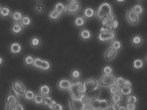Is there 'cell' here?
<instances>
[{
  "label": "cell",
  "mask_w": 147,
  "mask_h": 110,
  "mask_svg": "<svg viewBox=\"0 0 147 110\" xmlns=\"http://www.w3.org/2000/svg\"><path fill=\"white\" fill-rule=\"evenodd\" d=\"M113 13L112 4L109 2H103L99 5L96 14L98 19L103 20Z\"/></svg>",
  "instance_id": "1"
},
{
  "label": "cell",
  "mask_w": 147,
  "mask_h": 110,
  "mask_svg": "<svg viewBox=\"0 0 147 110\" xmlns=\"http://www.w3.org/2000/svg\"><path fill=\"white\" fill-rule=\"evenodd\" d=\"M33 67L37 69L41 70L43 72H48L52 69V63L50 61L43 59L40 57H36L35 58Z\"/></svg>",
  "instance_id": "2"
},
{
  "label": "cell",
  "mask_w": 147,
  "mask_h": 110,
  "mask_svg": "<svg viewBox=\"0 0 147 110\" xmlns=\"http://www.w3.org/2000/svg\"><path fill=\"white\" fill-rule=\"evenodd\" d=\"M102 26L108 28L111 31H114L115 29L118 28L119 22L115 14L112 13L102 20Z\"/></svg>",
  "instance_id": "3"
},
{
  "label": "cell",
  "mask_w": 147,
  "mask_h": 110,
  "mask_svg": "<svg viewBox=\"0 0 147 110\" xmlns=\"http://www.w3.org/2000/svg\"><path fill=\"white\" fill-rule=\"evenodd\" d=\"M18 102H19L18 96L12 90L5 99V110H13L14 106Z\"/></svg>",
  "instance_id": "4"
},
{
  "label": "cell",
  "mask_w": 147,
  "mask_h": 110,
  "mask_svg": "<svg viewBox=\"0 0 147 110\" xmlns=\"http://www.w3.org/2000/svg\"><path fill=\"white\" fill-rule=\"evenodd\" d=\"M116 38V33L114 31H111L109 32L103 33L99 32L97 35V39L100 42H111Z\"/></svg>",
  "instance_id": "5"
},
{
  "label": "cell",
  "mask_w": 147,
  "mask_h": 110,
  "mask_svg": "<svg viewBox=\"0 0 147 110\" xmlns=\"http://www.w3.org/2000/svg\"><path fill=\"white\" fill-rule=\"evenodd\" d=\"M12 90L18 96H23L24 93L27 90L23 83L18 80H15L12 82Z\"/></svg>",
  "instance_id": "6"
},
{
  "label": "cell",
  "mask_w": 147,
  "mask_h": 110,
  "mask_svg": "<svg viewBox=\"0 0 147 110\" xmlns=\"http://www.w3.org/2000/svg\"><path fill=\"white\" fill-rule=\"evenodd\" d=\"M85 85L86 93H91L99 89L100 87L98 81L94 78H91L84 81Z\"/></svg>",
  "instance_id": "7"
},
{
  "label": "cell",
  "mask_w": 147,
  "mask_h": 110,
  "mask_svg": "<svg viewBox=\"0 0 147 110\" xmlns=\"http://www.w3.org/2000/svg\"><path fill=\"white\" fill-rule=\"evenodd\" d=\"M115 78L114 75L102 76L98 80L99 85L100 87L108 88L114 84Z\"/></svg>",
  "instance_id": "8"
},
{
  "label": "cell",
  "mask_w": 147,
  "mask_h": 110,
  "mask_svg": "<svg viewBox=\"0 0 147 110\" xmlns=\"http://www.w3.org/2000/svg\"><path fill=\"white\" fill-rule=\"evenodd\" d=\"M73 84V82L72 80L68 79V78H62L60 79L57 83V86L59 90L60 91H69L71 87H72V85Z\"/></svg>",
  "instance_id": "9"
},
{
  "label": "cell",
  "mask_w": 147,
  "mask_h": 110,
  "mask_svg": "<svg viewBox=\"0 0 147 110\" xmlns=\"http://www.w3.org/2000/svg\"><path fill=\"white\" fill-rule=\"evenodd\" d=\"M126 20L129 24L132 26L137 25L139 23L140 18L132 11L131 8L126 11Z\"/></svg>",
  "instance_id": "10"
},
{
  "label": "cell",
  "mask_w": 147,
  "mask_h": 110,
  "mask_svg": "<svg viewBox=\"0 0 147 110\" xmlns=\"http://www.w3.org/2000/svg\"><path fill=\"white\" fill-rule=\"evenodd\" d=\"M69 93L71 98L77 100H81L84 94H85L82 93L79 87L75 83H73L72 87L69 90Z\"/></svg>",
  "instance_id": "11"
},
{
  "label": "cell",
  "mask_w": 147,
  "mask_h": 110,
  "mask_svg": "<svg viewBox=\"0 0 147 110\" xmlns=\"http://www.w3.org/2000/svg\"><path fill=\"white\" fill-rule=\"evenodd\" d=\"M81 8V4L78 2L70 3L66 6V13L73 15L77 13Z\"/></svg>",
  "instance_id": "12"
},
{
  "label": "cell",
  "mask_w": 147,
  "mask_h": 110,
  "mask_svg": "<svg viewBox=\"0 0 147 110\" xmlns=\"http://www.w3.org/2000/svg\"><path fill=\"white\" fill-rule=\"evenodd\" d=\"M68 104L71 110H82L85 107L81 100H77L71 98L69 99Z\"/></svg>",
  "instance_id": "13"
},
{
  "label": "cell",
  "mask_w": 147,
  "mask_h": 110,
  "mask_svg": "<svg viewBox=\"0 0 147 110\" xmlns=\"http://www.w3.org/2000/svg\"><path fill=\"white\" fill-rule=\"evenodd\" d=\"M9 49L11 54L17 56L20 54L22 52L23 47L20 43L14 42L10 45Z\"/></svg>",
  "instance_id": "14"
},
{
  "label": "cell",
  "mask_w": 147,
  "mask_h": 110,
  "mask_svg": "<svg viewBox=\"0 0 147 110\" xmlns=\"http://www.w3.org/2000/svg\"><path fill=\"white\" fill-rule=\"evenodd\" d=\"M119 93L122 97H127L133 93L134 89L132 85L125 84L119 88Z\"/></svg>",
  "instance_id": "15"
},
{
  "label": "cell",
  "mask_w": 147,
  "mask_h": 110,
  "mask_svg": "<svg viewBox=\"0 0 147 110\" xmlns=\"http://www.w3.org/2000/svg\"><path fill=\"white\" fill-rule=\"evenodd\" d=\"M79 37L82 41H89L92 37V33L89 29H82L80 31Z\"/></svg>",
  "instance_id": "16"
},
{
  "label": "cell",
  "mask_w": 147,
  "mask_h": 110,
  "mask_svg": "<svg viewBox=\"0 0 147 110\" xmlns=\"http://www.w3.org/2000/svg\"><path fill=\"white\" fill-rule=\"evenodd\" d=\"M11 33L15 35L21 34L24 30V27L20 23H14L10 28Z\"/></svg>",
  "instance_id": "17"
},
{
  "label": "cell",
  "mask_w": 147,
  "mask_h": 110,
  "mask_svg": "<svg viewBox=\"0 0 147 110\" xmlns=\"http://www.w3.org/2000/svg\"><path fill=\"white\" fill-rule=\"evenodd\" d=\"M117 51L115 50L114 49L109 47L105 53V60L107 61H111L113 60L117 55Z\"/></svg>",
  "instance_id": "18"
},
{
  "label": "cell",
  "mask_w": 147,
  "mask_h": 110,
  "mask_svg": "<svg viewBox=\"0 0 147 110\" xmlns=\"http://www.w3.org/2000/svg\"><path fill=\"white\" fill-rule=\"evenodd\" d=\"M145 63L141 58H136L132 62V67L135 70H141L144 68Z\"/></svg>",
  "instance_id": "19"
},
{
  "label": "cell",
  "mask_w": 147,
  "mask_h": 110,
  "mask_svg": "<svg viewBox=\"0 0 147 110\" xmlns=\"http://www.w3.org/2000/svg\"><path fill=\"white\" fill-rule=\"evenodd\" d=\"M86 20L83 16L78 15L76 16L73 21V24L76 27L82 28L86 25Z\"/></svg>",
  "instance_id": "20"
},
{
  "label": "cell",
  "mask_w": 147,
  "mask_h": 110,
  "mask_svg": "<svg viewBox=\"0 0 147 110\" xmlns=\"http://www.w3.org/2000/svg\"><path fill=\"white\" fill-rule=\"evenodd\" d=\"M95 9L91 7H88L85 8L83 11V15L86 19H91L96 15Z\"/></svg>",
  "instance_id": "21"
},
{
  "label": "cell",
  "mask_w": 147,
  "mask_h": 110,
  "mask_svg": "<svg viewBox=\"0 0 147 110\" xmlns=\"http://www.w3.org/2000/svg\"><path fill=\"white\" fill-rule=\"evenodd\" d=\"M39 93L43 96L51 95L52 93V89L50 85L47 84H43L40 86L39 88Z\"/></svg>",
  "instance_id": "22"
},
{
  "label": "cell",
  "mask_w": 147,
  "mask_h": 110,
  "mask_svg": "<svg viewBox=\"0 0 147 110\" xmlns=\"http://www.w3.org/2000/svg\"><path fill=\"white\" fill-rule=\"evenodd\" d=\"M12 10L10 7L7 6H2L0 10V17L6 19L10 17L12 14Z\"/></svg>",
  "instance_id": "23"
},
{
  "label": "cell",
  "mask_w": 147,
  "mask_h": 110,
  "mask_svg": "<svg viewBox=\"0 0 147 110\" xmlns=\"http://www.w3.org/2000/svg\"><path fill=\"white\" fill-rule=\"evenodd\" d=\"M114 84L116 85L119 88L125 84L132 85L131 81L122 76H118L116 77L115 80Z\"/></svg>",
  "instance_id": "24"
},
{
  "label": "cell",
  "mask_w": 147,
  "mask_h": 110,
  "mask_svg": "<svg viewBox=\"0 0 147 110\" xmlns=\"http://www.w3.org/2000/svg\"><path fill=\"white\" fill-rule=\"evenodd\" d=\"M131 43L134 46H139L143 43V37L139 34L134 35L131 39Z\"/></svg>",
  "instance_id": "25"
},
{
  "label": "cell",
  "mask_w": 147,
  "mask_h": 110,
  "mask_svg": "<svg viewBox=\"0 0 147 110\" xmlns=\"http://www.w3.org/2000/svg\"><path fill=\"white\" fill-rule=\"evenodd\" d=\"M23 16V14L21 11H14L12 12L11 17L14 23H20Z\"/></svg>",
  "instance_id": "26"
},
{
  "label": "cell",
  "mask_w": 147,
  "mask_h": 110,
  "mask_svg": "<svg viewBox=\"0 0 147 110\" xmlns=\"http://www.w3.org/2000/svg\"><path fill=\"white\" fill-rule=\"evenodd\" d=\"M131 9L136 15L139 16V17L143 15L145 11L144 7L141 4H135L132 7Z\"/></svg>",
  "instance_id": "27"
},
{
  "label": "cell",
  "mask_w": 147,
  "mask_h": 110,
  "mask_svg": "<svg viewBox=\"0 0 147 110\" xmlns=\"http://www.w3.org/2000/svg\"><path fill=\"white\" fill-rule=\"evenodd\" d=\"M36 94V93H35V91H33V90L28 89L26 91L23 97L26 101L32 102L34 100Z\"/></svg>",
  "instance_id": "28"
},
{
  "label": "cell",
  "mask_w": 147,
  "mask_h": 110,
  "mask_svg": "<svg viewBox=\"0 0 147 110\" xmlns=\"http://www.w3.org/2000/svg\"><path fill=\"white\" fill-rule=\"evenodd\" d=\"M62 16V14H60L59 13L57 12L54 9L51 10L49 12L48 14L49 19L53 21H56L60 19Z\"/></svg>",
  "instance_id": "29"
},
{
  "label": "cell",
  "mask_w": 147,
  "mask_h": 110,
  "mask_svg": "<svg viewBox=\"0 0 147 110\" xmlns=\"http://www.w3.org/2000/svg\"><path fill=\"white\" fill-rule=\"evenodd\" d=\"M110 47L118 52L122 50L123 44L120 40L115 39L110 42Z\"/></svg>",
  "instance_id": "30"
},
{
  "label": "cell",
  "mask_w": 147,
  "mask_h": 110,
  "mask_svg": "<svg viewBox=\"0 0 147 110\" xmlns=\"http://www.w3.org/2000/svg\"><path fill=\"white\" fill-rule=\"evenodd\" d=\"M111 102L106 98L101 99L100 103V109L102 110H110Z\"/></svg>",
  "instance_id": "31"
},
{
  "label": "cell",
  "mask_w": 147,
  "mask_h": 110,
  "mask_svg": "<svg viewBox=\"0 0 147 110\" xmlns=\"http://www.w3.org/2000/svg\"><path fill=\"white\" fill-rule=\"evenodd\" d=\"M35 57L32 55H27L23 58L24 64L28 67L33 66Z\"/></svg>",
  "instance_id": "32"
},
{
  "label": "cell",
  "mask_w": 147,
  "mask_h": 110,
  "mask_svg": "<svg viewBox=\"0 0 147 110\" xmlns=\"http://www.w3.org/2000/svg\"><path fill=\"white\" fill-rule=\"evenodd\" d=\"M66 6L65 4L63 2H57L55 4L54 9L56 10L57 12H58L60 14H63L65 12Z\"/></svg>",
  "instance_id": "33"
},
{
  "label": "cell",
  "mask_w": 147,
  "mask_h": 110,
  "mask_svg": "<svg viewBox=\"0 0 147 110\" xmlns=\"http://www.w3.org/2000/svg\"><path fill=\"white\" fill-rule=\"evenodd\" d=\"M24 27H30L32 24V19L29 16L25 15L23 16L20 22Z\"/></svg>",
  "instance_id": "34"
},
{
  "label": "cell",
  "mask_w": 147,
  "mask_h": 110,
  "mask_svg": "<svg viewBox=\"0 0 147 110\" xmlns=\"http://www.w3.org/2000/svg\"><path fill=\"white\" fill-rule=\"evenodd\" d=\"M92 100H93V98L87 93H85V94H84L81 99L82 102L83 103L84 106L85 107L90 106Z\"/></svg>",
  "instance_id": "35"
},
{
  "label": "cell",
  "mask_w": 147,
  "mask_h": 110,
  "mask_svg": "<svg viewBox=\"0 0 147 110\" xmlns=\"http://www.w3.org/2000/svg\"><path fill=\"white\" fill-rule=\"evenodd\" d=\"M102 73L103 75H113L114 73V70L112 66L110 65H106L104 66L102 69Z\"/></svg>",
  "instance_id": "36"
},
{
  "label": "cell",
  "mask_w": 147,
  "mask_h": 110,
  "mask_svg": "<svg viewBox=\"0 0 147 110\" xmlns=\"http://www.w3.org/2000/svg\"><path fill=\"white\" fill-rule=\"evenodd\" d=\"M82 74L81 71L79 69H75L72 70V71L71 72L70 76L73 79L79 80L81 78Z\"/></svg>",
  "instance_id": "37"
},
{
  "label": "cell",
  "mask_w": 147,
  "mask_h": 110,
  "mask_svg": "<svg viewBox=\"0 0 147 110\" xmlns=\"http://www.w3.org/2000/svg\"><path fill=\"white\" fill-rule=\"evenodd\" d=\"M30 44L33 48H38L41 45V40L39 37H33L30 39Z\"/></svg>",
  "instance_id": "38"
},
{
  "label": "cell",
  "mask_w": 147,
  "mask_h": 110,
  "mask_svg": "<svg viewBox=\"0 0 147 110\" xmlns=\"http://www.w3.org/2000/svg\"><path fill=\"white\" fill-rule=\"evenodd\" d=\"M100 99L99 98H93L89 107L92 110H97L100 109Z\"/></svg>",
  "instance_id": "39"
},
{
  "label": "cell",
  "mask_w": 147,
  "mask_h": 110,
  "mask_svg": "<svg viewBox=\"0 0 147 110\" xmlns=\"http://www.w3.org/2000/svg\"><path fill=\"white\" fill-rule=\"evenodd\" d=\"M43 95L40 94H36L33 100V103L36 106L43 105Z\"/></svg>",
  "instance_id": "40"
},
{
  "label": "cell",
  "mask_w": 147,
  "mask_h": 110,
  "mask_svg": "<svg viewBox=\"0 0 147 110\" xmlns=\"http://www.w3.org/2000/svg\"><path fill=\"white\" fill-rule=\"evenodd\" d=\"M122 100L123 97L119 93L110 95V101L111 102L121 103L122 102Z\"/></svg>",
  "instance_id": "41"
},
{
  "label": "cell",
  "mask_w": 147,
  "mask_h": 110,
  "mask_svg": "<svg viewBox=\"0 0 147 110\" xmlns=\"http://www.w3.org/2000/svg\"><path fill=\"white\" fill-rule=\"evenodd\" d=\"M139 102V98L136 95H130L126 98V103H132L137 105Z\"/></svg>",
  "instance_id": "42"
},
{
  "label": "cell",
  "mask_w": 147,
  "mask_h": 110,
  "mask_svg": "<svg viewBox=\"0 0 147 110\" xmlns=\"http://www.w3.org/2000/svg\"><path fill=\"white\" fill-rule=\"evenodd\" d=\"M109 94L110 95H113L116 93H119V87H117L115 84L111 85L110 87L108 88Z\"/></svg>",
  "instance_id": "43"
},
{
  "label": "cell",
  "mask_w": 147,
  "mask_h": 110,
  "mask_svg": "<svg viewBox=\"0 0 147 110\" xmlns=\"http://www.w3.org/2000/svg\"><path fill=\"white\" fill-rule=\"evenodd\" d=\"M53 100H54V99L51 96V95H48V96H44L43 105H44L45 107H48L51 103L52 102Z\"/></svg>",
  "instance_id": "44"
},
{
  "label": "cell",
  "mask_w": 147,
  "mask_h": 110,
  "mask_svg": "<svg viewBox=\"0 0 147 110\" xmlns=\"http://www.w3.org/2000/svg\"><path fill=\"white\" fill-rule=\"evenodd\" d=\"M35 12L38 14H42L44 12L45 7L42 3H38L34 7Z\"/></svg>",
  "instance_id": "45"
},
{
  "label": "cell",
  "mask_w": 147,
  "mask_h": 110,
  "mask_svg": "<svg viewBox=\"0 0 147 110\" xmlns=\"http://www.w3.org/2000/svg\"><path fill=\"white\" fill-rule=\"evenodd\" d=\"M76 84L79 87L80 89H81L82 93L85 94L86 93V90L85 85V83L83 81L80 80V79L78 80V81L76 82Z\"/></svg>",
  "instance_id": "46"
},
{
  "label": "cell",
  "mask_w": 147,
  "mask_h": 110,
  "mask_svg": "<svg viewBox=\"0 0 147 110\" xmlns=\"http://www.w3.org/2000/svg\"><path fill=\"white\" fill-rule=\"evenodd\" d=\"M13 110H26L25 105L22 103L18 102L14 106Z\"/></svg>",
  "instance_id": "47"
},
{
  "label": "cell",
  "mask_w": 147,
  "mask_h": 110,
  "mask_svg": "<svg viewBox=\"0 0 147 110\" xmlns=\"http://www.w3.org/2000/svg\"><path fill=\"white\" fill-rule=\"evenodd\" d=\"M121 103H111L110 110H118L121 106Z\"/></svg>",
  "instance_id": "48"
},
{
  "label": "cell",
  "mask_w": 147,
  "mask_h": 110,
  "mask_svg": "<svg viewBox=\"0 0 147 110\" xmlns=\"http://www.w3.org/2000/svg\"><path fill=\"white\" fill-rule=\"evenodd\" d=\"M137 105L132 103H126V107L127 110H137Z\"/></svg>",
  "instance_id": "49"
},
{
  "label": "cell",
  "mask_w": 147,
  "mask_h": 110,
  "mask_svg": "<svg viewBox=\"0 0 147 110\" xmlns=\"http://www.w3.org/2000/svg\"><path fill=\"white\" fill-rule=\"evenodd\" d=\"M53 110H65V107L62 103L57 102Z\"/></svg>",
  "instance_id": "50"
},
{
  "label": "cell",
  "mask_w": 147,
  "mask_h": 110,
  "mask_svg": "<svg viewBox=\"0 0 147 110\" xmlns=\"http://www.w3.org/2000/svg\"><path fill=\"white\" fill-rule=\"evenodd\" d=\"M57 103V102H56V101L54 100L51 103L50 105H49L48 108L49 109H50L51 110H53L55 108V107L56 106V105Z\"/></svg>",
  "instance_id": "51"
},
{
  "label": "cell",
  "mask_w": 147,
  "mask_h": 110,
  "mask_svg": "<svg viewBox=\"0 0 147 110\" xmlns=\"http://www.w3.org/2000/svg\"><path fill=\"white\" fill-rule=\"evenodd\" d=\"M5 63V59L3 56L0 55V67L3 66Z\"/></svg>",
  "instance_id": "52"
},
{
  "label": "cell",
  "mask_w": 147,
  "mask_h": 110,
  "mask_svg": "<svg viewBox=\"0 0 147 110\" xmlns=\"http://www.w3.org/2000/svg\"><path fill=\"white\" fill-rule=\"evenodd\" d=\"M115 1L119 4H123L126 2V0H115Z\"/></svg>",
  "instance_id": "53"
},
{
  "label": "cell",
  "mask_w": 147,
  "mask_h": 110,
  "mask_svg": "<svg viewBox=\"0 0 147 110\" xmlns=\"http://www.w3.org/2000/svg\"><path fill=\"white\" fill-rule=\"evenodd\" d=\"M118 110H127L126 107L124 106H121L120 108Z\"/></svg>",
  "instance_id": "54"
},
{
  "label": "cell",
  "mask_w": 147,
  "mask_h": 110,
  "mask_svg": "<svg viewBox=\"0 0 147 110\" xmlns=\"http://www.w3.org/2000/svg\"><path fill=\"white\" fill-rule=\"evenodd\" d=\"M68 2L70 3H74V2H78L79 0H68Z\"/></svg>",
  "instance_id": "55"
},
{
  "label": "cell",
  "mask_w": 147,
  "mask_h": 110,
  "mask_svg": "<svg viewBox=\"0 0 147 110\" xmlns=\"http://www.w3.org/2000/svg\"><path fill=\"white\" fill-rule=\"evenodd\" d=\"M82 110H92L89 107H85L83 109H82Z\"/></svg>",
  "instance_id": "56"
},
{
  "label": "cell",
  "mask_w": 147,
  "mask_h": 110,
  "mask_svg": "<svg viewBox=\"0 0 147 110\" xmlns=\"http://www.w3.org/2000/svg\"><path fill=\"white\" fill-rule=\"evenodd\" d=\"M145 60L147 62V53H146V54L145 55Z\"/></svg>",
  "instance_id": "57"
},
{
  "label": "cell",
  "mask_w": 147,
  "mask_h": 110,
  "mask_svg": "<svg viewBox=\"0 0 147 110\" xmlns=\"http://www.w3.org/2000/svg\"><path fill=\"white\" fill-rule=\"evenodd\" d=\"M2 6H1V5L0 4V10H1V8H2Z\"/></svg>",
  "instance_id": "58"
},
{
  "label": "cell",
  "mask_w": 147,
  "mask_h": 110,
  "mask_svg": "<svg viewBox=\"0 0 147 110\" xmlns=\"http://www.w3.org/2000/svg\"><path fill=\"white\" fill-rule=\"evenodd\" d=\"M138 1H143L144 0H138Z\"/></svg>",
  "instance_id": "59"
},
{
  "label": "cell",
  "mask_w": 147,
  "mask_h": 110,
  "mask_svg": "<svg viewBox=\"0 0 147 110\" xmlns=\"http://www.w3.org/2000/svg\"><path fill=\"white\" fill-rule=\"evenodd\" d=\"M102 110L100 109H97V110Z\"/></svg>",
  "instance_id": "60"
}]
</instances>
